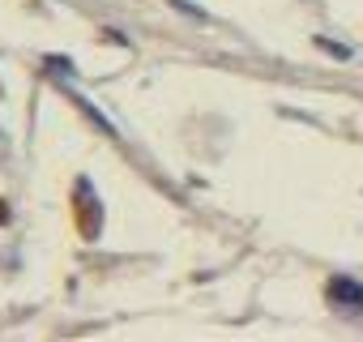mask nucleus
Instances as JSON below:
<instances>
[{"mask_svg":"<svg viewBox=\"0 0 363 342\" xmlns=\"http://www.w3.org/2000/svg\"><path fill=\"white\" fill-rule=\"evenodd\" d=\"M325 299H329V308L342 312V316H363V278L333 274L329 287H325Z\"/></svg>","mask_w":363,"mask_h":342,"instance_id":"1","label":"nucleus"},{"mask_svg":"<svg viewBox=\"0 0 363 342\" xmlns=\"http://www.w3.org/2000/svg\"><path fill=\"white\" fill-rule=\"evenodd\" d=\"M77 223H82V236H86V240H94V236H99V227H103V210H99L94 189H90L86 180L77 184Z\"/></svg>","mask_w":363,"mask_h":342,"instance_id":"2","label":"nucleus"},{"mask_svg":"<svg viewBox=\"0 0 363 342\" xmlns=\"http://www.w3.org/2000/svg\"><path fill=\"white\" fill-rule=\"evenodd\" d=\"M5 219H9V206H5V202H0V223H5Z\"/></svg>","mask_w":363,"mask_h":342,"instance_id":"3","label":"nucleus"}]
</instances>
